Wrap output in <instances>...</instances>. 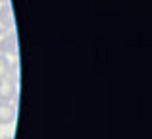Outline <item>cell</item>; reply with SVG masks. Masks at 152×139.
<instances>
[{
	"label": "cell",
	"instance_id": "7",
	"mask_svg": "<svg viewBox=\"0 0 152 139\" xmlns=\"http://www.w3.org/2000/svg\"><path fill=\"white\" fill-rule=\"evenodd\" d=\"M0 4H8V0H0Z\"/></svg>",
	"mask_w": 152,
	"mask_h": 139
},
{
	"label": "cell",
	"instance_id": "3",
	"mask_svg": "<svg viewBox=\"0 0 152 139\" xmlns=\"http://www.w3.org/2000/svg\"><path fill=\"white\" fill-rule=\"evenodd\" d=\"M12 27H14V18H12L10 4H2V8H0V35L8 33Z\"/></svg>",
	"mask_w": 152,
	"mask_h": 139
},
{
	"label": "cell",
	"instance_id": "6",
	"mask_svg": "<svg viewBox=\"0 0 152 139\" xmlns=\"http://www.w3.org/2000/svg\"><path fill=\"white\" fill-rule=\"evenodd\" d=\"M2 139H14V137H12V135H6V137H2Z\"/></svg>",
	"mask_w": 152,
	"mask_h": 139
},
{
	"label": "cell",
	"instance_id": "4",
	"mask_svg": "<svg viewBox=\"0 0 152 139\" xmlns=\"http://www.w3.org/2000/svg\"><path fill=\"white\" fill-rule=\"evenodd\" d=\"M15 120V106L12 102L0 101V124L8 126Z\"/></svg>",
	"mask_w": 152,
	"mask_h": 139
},
{
	"label": "cell",
	"instance_id": "5",
	"mask_svg": "<svg viewBox=\"0 0 152 139\" xmlns=\"http://www.w3.org/2000/svg\"><path fill=\"white\" fill-rule=\"evenodd\" d=\"M10 60H8V56H4V54H0V77H4V75L10 74Z\"/></svg>",
	"mask_w": 152,
	"mask_h": 139
},
{
	"label": "cell",
	"instance_id": "2",
	"mask_svg": "<svg viewBox=\"0 0 152 139\" xmlns=\"http://www.w3.org/2000/svg\"><path fill=\"white\" fill-rule=\"evenodd\" d=\"M0 52L4 56H18V37L15 33H4V39L0 41Z\"/></svg>",
	"mask_w": 152,
	"mask_h": 139
},
{
	"label": "cell",
	"instance_id": "1",
	"mask_svg": "<svg viewBox=\"0 0 152 139\" xmlns=\"http://www.w3.org/2000/svg\"><path fill=\"white\" fill-rule=\"evenodd\" d=\"M18 97V64H12L10 74L0 77V101L12 102Z\"/></svg>",
	"mask_w": 152,
	"mask_h": 139
}]
</instances>
